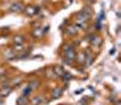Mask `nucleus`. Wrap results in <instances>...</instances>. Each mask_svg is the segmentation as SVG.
Returning a JSON list of instances; mask_svg holds the SVG:
<instances>
[{
	"instance_id": "obj_6",
	"label": "nucleus",
	"mask_w": 121,
	"mask_h": 105,
	"mask_svg": "<svg viewBox=\"0 0 121 105\" xmlns=\"http://www.w3.org/2000/svg\"><path fill=\"white\" fill-rule=\"evenodd\" d=\"M27 104H28V99H27L26 96L19 97V98L17 99V105H27Z\"/></svg>"
},
{
	"instance_id": "obj_7",
	"label": "nucleus",
	"mask_w": 121,
	"mask_h": 105,
	"mask_svg": "<svg viewBox=\"0 0 121 105\" xmlns=\"http://www.w3.org/2000/svg\"><path fill=\"white\" fill-rule=\"evenodd\" d=\"M63 72H64V69L62 67H56L55 68V75L57 76H62L63 75Z\"/></svg>"
},
{
	"instance_id": "obj_3",
	"label": "nucleus",
	"mask_w": 121,
	"mask_h": 105,
	"mask_svg": "<svg viewBox=\"0 0 121 105\" xmlns=\"http://www.w3.org/2000/svg\"><path fill=\"white\" fill-rule=\"evenodd\" d=\"M63 94V88H60V87H56L53 91H52V98L53 99H58L60 96Z\"/></svg>"
},
{
	"instance_id": "obj_8",
	"label": "nucleus",
	"mask_w": 121,
	"mask_h": 105,
	"mask_svg": "<svg viewBox=\"0 0 121 105\" xmlns=\"http://www.w3.org/2000/svg\"><path fill=\"white\" fill-rule=\"evenodd\" d=\"M35 10H36L35 7H33V6H29V7H28L27 10H24V11L27 12V15H29V16H33V15H34V13L36 12Z\"/></svg>"
},
{
	"instance_id": "obj_4",
	"label": "nucleus",
	"mask_w": 121,
	"mask_h": 105,
	"mask_svg": "<svg viewBox=\"0 0 121 105\" xmlns=\"http://www.w3.org/2000/svg\"><path fill=\"white\" fill-rule=\"evenodd\" d=\"M11 92H12V87H9V86L3 87V88H1V91H0V97H1V98L7 97Z\"/></svg>"
},
{
	"instance_id": "obj_2",
	"label": "nucleus",
	"mask_w": 121,
	"mask_h": 105,
	"mask_svg": "<svg viewBox=\"0 0 121 105\" xmlns=\"http://www.w3.org/2000/svg\"><path fill=\"white\" fill-rule=\"evenodd\" d=\"M11 11H13V12H21V11H23L24 10V6L21 4V3H15L12 6H11Z\"/></svg>"
},
{
	"instance_id": "obj_11",
	"label": "nucleus",
	"mask_w": 121,
	"mask_h": 105,
	"mask_svg": "<svg viewBox=\"0 0 121 105\" xmlns=\"http://www.w3.org/2000/svg\"><path fill=\"white\" fill-rule=\"evenodd\" d=\"M100 42H102V39H100V38H96V39H93L92 40V44L93 45H96V46H99V44Z\"/></svg>"
},
{
	"instance_id": "obj_13",
	"label": "nucleus",
	"mask_w": 121,
	"mask_h": 105,
	"mask_svg": "<svg viewBox=\"0 0 121 105\" xmlns=\"http://www.w3.org/2000/svg\"><path fill=\"white\" fill-rule=\"evenodd\" d=\"M82 62H85V55L80 53L78 55V63H82Z\"/></svg>"
},
{
	"instance_id": "obj_5",
	"label": "nucleus",
	"mask_w": 121,
	"mask_h": 105,
	"mask_svg": "<svg viewBox=\"0 0 121 105\" xmlns=\"http://www.w3.org/2000/svg\"><path fill=\"white\" fill-rule=\"evenodd\" d=\"M40 86V82H39V80H33V81H30V83H29V88L30 89H35V88H38Z\"/></svg>"
},
{
	"instance_id": "obj_15",
	"label": "nucleus",
	"mask_w": 121,
	"mask_h": 105,
	"mask_svg": "<svg viewBox=\"0 0 121 105\" xmlns=\"http://www.w3.org/2000/svg\"><path fill=\"white\" fill-rule=\"evenodd\" d=\"M30 91H32V89H30L29 87H27V88H26V89L23 91V96H26V97H27V96H28V93H29Z\"/></svg>"
},
{
	"instance_id": "obj_10",
	"label": "nucleus",
	"mask_w": 121,
	"mask_h": 105,
	"mask_svg": "<svg viewBox=\"0 0 121 105\" xmlns=\"http://www.w3.org/2000/svg\"><path fill=\"white\" fill-rule=\"evenodd\" d=\"M72 74H69V72H63V75H62V79L64 80V81H69V80H72Z\"/></svg>"
},
{
	"instance_id": "obj_16",
	"label": "nucleus",
	"mask_w": 121,
	"mask_h": 105,
	"mask_svg": "<svg viewBox=\"0 0 121 105\" xmlns=\"http://www.w3.org/2000/svg\"><path fill=\"white\" fill-rule=\"evenodd\" d=\"M1 77H3V79H0V83H4V82H5V83H6V82H7V81H9V80H7V79H4V76H1Z\"/></svg>"
},
{
	"instance_id": "obj_12",
	"label": "nucleus",
	"mask_w": 121,
	"mask_h": 105,
	"mask_svg": "<svg viewBox=\"0 0 121 105\" xmlns=\"http://www.w3.org/2000/svg\"><path fill=\"white\" fill-rule=\"evenodd\" d=\"M32 103H33V105H39L40 103H41V98H40V97H35Z\"/></svg>"
},
{
	"instance_id": "obj_14",
	"label": "nucleus",
	"mask_w": 121,
	"mask_h": 105,
	"mask_svg": "<svg viewBox=\"0 0 121 105\" xmlns=\"http://www.w3.org/2000/svg\"><path fill=\"white\" fill-rule=\"evenodd\" d=\"M21 81H22V79L18 77V79H16V80H12V83L16 86V85H19V83H21Z\"/></svg>"
},
{
	"instance_id": "obj_1",
	"label": "nucleus",
	"mask_w": 121,
	"mask_h": 105,
	"mask_svg": "<svg viewBox=\"0 0 121 105\" xmlns=\"http://www.w3.org/2000/svg\"><path fill=\"white\" fill-rule=\"evenodd\" d=\"M64 57H65L64 63H70V62H73V60L75 59V57H76L74 50H73V48H68V50H65V51H64Z\"/></svg>"
},
{
	"instance_id": "obj_9",
	"label": "nucleus",
	"mask_w": 121,
	"mask_h": 105,
	"mask_svg": "<svg viewBox=\"0 0 121 105\" xmlns=\"http://www.w3.org/2000/svg\"><path fill=\"white\" fill-rule=\"evenodd\" d=\"M23 42H24L23 36H16V38H15V44H16V45H22Z\"/></svg>"
}]
</instances>
